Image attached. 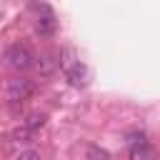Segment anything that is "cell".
I'll use <instances>...</instances> for the list:
<instances>
[{"label": "cell", "instance_id": "1", "mask_svg": "<svg viewBox=\"0 0 160 160\" xmlns=\"http://www.w3.org/2000/svg\"><path fill=\"white\" fill-rule=\"evenodd\" d=\"M5 68H10V70H15V72H25V70H30V68H35V55H32V50L25 45V42H15V45H10L8 50H5Z\"/></svg>", "mask_w": 160, "mask_h": 160}, {"label": "cell", "instance_id": "7", "mask_svg": "<svg viewBox=\"0 0 160 160\" xmlns=\"http://www.w3.org/2000/svg\"><path fill=\"white\" fill-rule=\"evenodd\" d=\"M15 160H42V155H40V150L28 148V150H20V152L15 155Z\"/></svg>", "mask_w": 160, "mask_h": 160}, {"label": "cell", "instance_id": "5", "mask_svg": "<svg viewBox=\"0 0 160 160\" xmlns=\"http://www.w3.org/2000/svg\"><path fill=\"white\" fill-rule=\"evenodd\" d=\"M130 160H152V152H150V148H148L145 135L130 140Z\"/></svg>", "mask_w": 160, "mask_h": 160}, {"label": "cell", "instance_id": "2", "mask_svg": "<svg viewBox=\"0 0 160 160\" xmlns=\"http://www.w3.org/2000/svg\"><path fill=\"white\" fill-rule=\"evenodd\" d=\"M60 68H62L65 78L70 80V85L80 88V85H85V82H88V68H85V65L72 55V50L60 52Z\"/></svg>", "mask_w": 160, "mask_h": 160}, {"label": "cell", "instance_id": "8", "mask_svg": "<svg viewBox=\"0 0 160 160\" xmlns=\"http://www.w3.org/2000/svg\"><path fill=\"white\" fill-rule=\"evenodd\" d=\"M42 125H45V115H38V112L25 120V128H28V130H38V128H42Z\"/></svg>", "mask_w": 160, "mask_h": 160}, {"label": "cell", "instance_id": "6", "mask_svg": "<svg viewBox=\"0 0 160 160\" xmlns=\"http://www.w3.org/2000/svg\"><path fill=\"white\" fill-rule=\"evenodd\" d=\"M85 160H112V158H110L108 150H102V148H98V145H90V148L85 150Z\"/></svg>", "mask_w": 160, "mask_h": 160}, {"label": "cell", "instance_id": "4", "mask_svg": "<svg viewBox=\"0 0 160 160\" xmlns=\"http://www.w3.org/2000/svg\"><path fill=\"white\" fill-rule=\"evenodd\" d=\"M35 10H38V20H35V32L40 35V38H50V35H55V30H58V20H55V12L48 8V5H32Z\"/></svg>", "mask_w": 160, "mask_h": 160}, {"label": "cell", "instance_id": "3", "mask_svg": "<svg viewBox=\"0 0 160 160\" xmlns=\"http://www.w3.org/2000/svg\"><path fill=\"white\" fill-rule=\"evenodd\" d=\"M32 92H35V82H32L30 78H25V75H15V78H10L8 85H5V98H8L10 102H22V100H28Z\"/></svg>", "mask_w": 160, "mask_h": 160}]
</instances>
